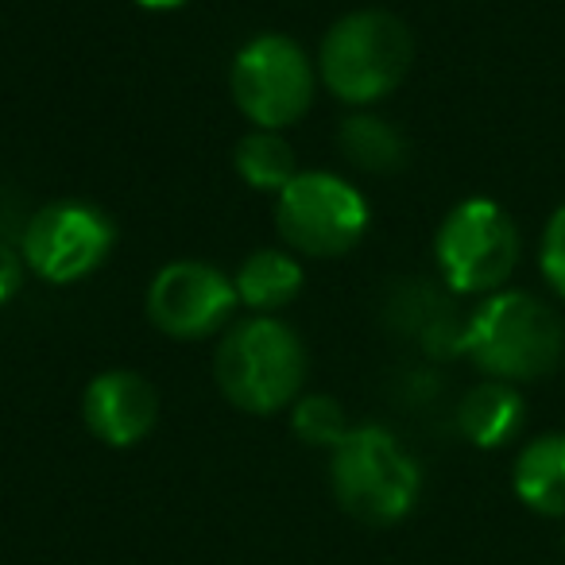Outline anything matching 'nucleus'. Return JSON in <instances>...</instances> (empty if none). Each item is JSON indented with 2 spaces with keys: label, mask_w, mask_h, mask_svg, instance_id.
<instances>
[{
  "label": "nucleus",
  "mask_w": 565,
  "mask_h": 565,
  "mask_svg": "<svg viewBox=\"0 0 565 565\" xmlns=\"http://www.w3.org/2000/svg\"><path fill=\"white\" fill-rule=\"evenodd\" d=\"M415 63V40L399 17L384 9H361L341 17L318 51V74L326 89L345 105L384 102Z\"/></svg>",
  "instance_id": "obj_4"
},
{
  "label": "nucleus",
  "mask_w": 565,
  "mask_h": 565,
  "mask_svg": "<svg viewBox=\"0 0 565 565\" xmlns=\"http://www.w3.org/2000/svg\"><path fill=\"white\" fill-rule=\"evenodd\" d=\"M519 228L492 198H465L446 213L434 236V259L449 291L495 295L519 267Z\"/></svg>",
  "instance_id": "obj_5"
},
{
  "label": "nucleus",
  "mask_w": 565,
  "mask_h": 565,
  "mask_svg": "<svg viewBox=\"0 0 565 565\" xmlns=\"http://www.w3.org/2000/svg\"><path fill=\"white\" fill-rule=\"evenodd\" d=\"M228 89L252 125L282 132L315 102V66L287 35H256L236 51Z\"/></svg>",
  "instance_id": "obj_7"
},
{
  "label": "nucleus",
  "mask_w": 565,
  "mask_h": 565,
  "mask_svg": "<svg viewBox=\"0 0 565 565\" xmlns=\"http://www.w3.org/2000/svg\"><path fill=\"white\" fill-rule=\"evenodd\" d=\"M236 287L221 267L202 259H174L151 279L148 318L174 341H202L236 310Z\"/></svg>",
  "instance_id": "obj_9"
},
{
  "label": "nucleus",
  "mask_w": 565,
  "mask_h": 565,
  "mask_svg": "<svg viewBox=\"0 0 565 565\" xmlns=\"http://www.w3.org/2000/svg\"><path fill=\"white\" fill-rule=\"evenodd\" d=\"M526 423V403L515 384L503 380H484V384L469 387L465 399L457 403V430L465 441L477 449H500L523 430Z\"/></svg>",
  "instance_id": "obj_11"
},
{
  "label": "nucleus",
  "mask_w": 565,
  "mask_h": 565,
  "mask_svg": "<svg viewBox=\"0 0 565 565\" xmlns=\"http://www.w3.org/2000/svg\"><path fill=\"white\" fill-rule=\"evenodd\" d=\"M515 495L546 519H565V434L550 430L531 438L511 469Z\"/></svg>",
  "instance_id": "obj_12"
},
{
  "label": "nucleus",
  "mask_w": 565,
  "mask_h": 565,
  "mask_svg": "<svg viewBox=\"0 0 565 565\" xmlns=\"http://www.w3.org/2000/svg\"><path fill=\"white\" fill-rule=\"evenodd\" d=\"M82 418L89 434L113 449H128L151 434L159 418V395L140 372L109 369L89 380L82 395Z\"/></svg>",
  "instance_id": "obj_10"
},
{
  "label": "nucleus",
  "mask_w": 565,
  "mask_h": 565,
  "mask_svg": "<svg viewBox=\"0 0 565 565\" xmlns=\"http://www.w3.org/2000/svg\"><path fill=\"white\" fill-rule=\"evenodd\" d=\"M217 387L244 415H275L295 407L307 384V349L275 315H256L221 338L213 361Z\"/></svg>",
  "instance_id": "obj_2"
},
{
  "label": "nucleus",
  "mask_w": 565,
  "mask_h": 565,
  "mask_svg": "<svg viewBox=\"0 0 565 565\" xmlns=\"http://www.w3.org/2000/svg\"><path fill=\"white\" fill-rule=\"evenodd\" d=\"M302 282H307V275H302V264L291 252L259 248L241 264L233 287H236V299L248 310H256V315H275V310L291 307V302L299 299Z\"/></svg>",
  "instance_id": "obj_13"
},
{
  "label": "nucleus",
  "mask_w": 565,
  "mask_h": 565,
  "mask_svg": "<svg viewBox=\"0 0 565 565\" xmlns=\"http://www.w3.org/2000/svg\"><path fill=\"white\" fill-rule=\"evenodd\" d=\"M338 143L349 163L369 174H392L407 163V140H403V132L395 125H387L384 117H372V113L345 117Z\"/></svg>",
  "instance_id": "obj_14"
},
{
  "label": "nucleus",
  "mask_w": 565,
  "mask_h": 565,
  "mask_svg": "<svg viewBox=\"0 0 565 565\" xmlns=\"http://www.w3.org/2000/svg\"><path fill=\"white\" fill-rule=\"evenodd\" d=\"M117 228L97 205L51 202L28 221L24 259L47 282H78L94 275L113 252Z\"/></svg>",
  "instance_id": "obj_8"
},
{
  "label": "nucleus",
  "mask_w": 565,
  "mask_h": 565,
  "mask_svg": "<svg viewBox=\"0 0 565 565\" xmlns=\"http://www.w3.org/2000/svg\"><path fill=\"white\" fill-rule=\"evenodd\" d=\"M20 282H24V264H20V256L9 244H0V307L9 299H17Z\"/></svg>",
  "instance_id": "obj_18"
},
{
  "label": "nucleus",
  "mask_w": 565,
  "mask_h": 565,
  "mask_svg": "<svg viewBox=\"0 0 565 565\" xmlns=\"http://www.w3.org/2000/svg\"><path fill=\"white\" fill-rule=\"evenodd\" d=\"M330 484L338 503L369 526H392L415 511L423 469L387 426H353L330 449Z\"/></svg>",
  "instance_id": "obj_3"
},
{
  "label": "nucleus",
  "mask_w": 565,
  "mask_h": 565,
  "mask_svg": "<svg viewBox=\"0 0 565 565\" xmlns=\"http://www.w3.org/2000/svg\"><path fill=\"white\" fill-rule=\"evenodd\" d=\"M291 430H295V438L307 441V446L333 449L353 426H349L338 399H330V395H299L291 407Z\"/></svg>",
  "instance_id": "obj_16"
},
{
  "label": "nucleus",
  "mask_w": 565,
  "mask_h": 565,
  "mask_svg": "<svg viewBox=\"0 0 565 565\" xmlns=\"http://www.w3.org/2000/svg\"><path fill=\"white\" fill-rule=\"evenodd\" d=\"M136 4L148 12H174V9H182V4H190V0H136Z\"/></svg>",
  "instance_id": "obj_19"
},
{
  "label": "nucleus",
  "mask_w": 565,
  "mask_h": 565,
  "mask_svg": "<svg viewBox=\"0 0 565 565\" xmlns=\"http://www.w3.org/2000/svg\"><path fill=\"white\" fill-rule=\"evenodd\" d=\"M461 353L488 380L526 384L542 380L565 356V326L531 291H495L465 318Z\"/></svg>",
  "instance_id": "obj_1"
},
{
  "label": "nucleus",
  "mask_w": 565,
  "mask_h": 565,
  "mask_svg": "<svg viewBox=\"0 0 565 565\" xmlns=\"http://www.w3.org/2000/svg\"><path fill=\"white\" fill-rule=\"evenodd\" d=\"M233 167L252 190H264V194H282L287 182L299 174L291 143L282 140V132H271V128H252L236 143Z\"/></svg>",
  "instance_id": "obj_15"
},
{
  "label": "nucleus",
  "mask_w": 565,
  "mask_h": 565,
  "mask_svg": "<svg viewBox=\"0 0 565 565\" xmlns=\"http://www.w3.org/2000/svg\"><path fill=\"white\" fill-rule=\"evenodd\" d=\"M275 228L295 252L345 256L369 233V202L353 182L330 171H299L275 194Z\"/></svg>",
  "instance_id": "obj_6"
},
{
  "label": "nucleus",
  "mask_w": 565,
  "mask_h": 565,
  "mask_svg": "<svg viewBox=\"0 0 565 565\" xmlns=\"http://www.w3.org/2000/svg\"><path fill=\"white\" fill-rule=\"evenodd\" d=\"M542 279L554 287V295L565 299V205L550 213L546 228H542V248H539Z\"/></svg>",
  "instance_id": "obj_17"
}]
</instances>
